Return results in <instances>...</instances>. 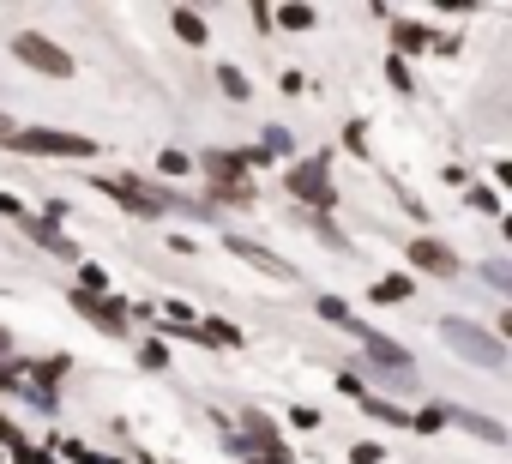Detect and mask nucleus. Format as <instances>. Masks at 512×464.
<instances>
[{
	"label": "nucleus",
	"instance_id": "obj_1",
	"mask_svg": "<svg viewBox=\"0 0 512 464\" xmlns=\"http://www.w3.org/2000/svg\"><path fill=\"white\" fill-rule=\"evenodd\" d=\"M440 338H446V350L452 356H464V362H476V368H500L506 362V344L494 338V332H482L476 320H440Z\"/></svg>",
	"mask_w": 512,
	"mask_h": 464
},
{
	"label": "nucleus",
	"instance_id": "obj_2",
	"mask_svg": "<svg viewBox=\"0 0 512 464\" xmlns=\"http://www.w3.org/2000/svg\"><path fill=\"white\" fill-rule=\"evenodd\" d=\"M7 151H25V157H67V163H85V157H97V139H79V133H55V127H19Z\"/></svg>",
	"mask_w": 512,
	"mask_h": 464
},
{
	"label": "nucleus",
	"instance_id": "obj_3",
	"mask_svg": "<svg viewBox=\"0 0 512 464\" xmlns=\"http://www.w3.org/2000/svg\"><path fill=\"white\" fill-rule=\"evenodd\" d=\"M205 175H211V199H229V205H253V187H247V163L235 151H205L199 157Z\"/></svg>",
	"mask_w": 512,
	"mask_h": 464
},
{
	"label": "nucleus",
	"instance_id": "obj_4",
	"mask_svg": "<svg viewBox=\"0 0 512 464\" xmlns=\"http://www.w3.org/2000/svg\"><path fill=\"white\" fill-rule=\"evenodd\" d=\"M290 193H296L308 211H332V199H338V187H332V163H326V157H302V163H290Z\"/></svg>",
	"mask_w": 512,
	"mask_h": 464
},
{
	"label": "nucleus",
	"instance_id": "obj_5",
	"mask_svg": "<svg viewBox=\"0 0 512 464\" xmlns=\"http://www.w3.org/2000/svg\"><path fill=\"white\" fill-rule=\"evenodd\" d=\"M91 187H103L115 205H127L133 217H163L169 211V187H151V181H139V175H121V181H91Z\"/></svg>",
	"mask_w": 512,
	"mask_h": 464
},
{
	"label": "nucleus",
	"instance_id": "obj_6",
	"mask_svg": "<svg viewBox=\"0 0 512 464\" xmlns=\"http://www.w3.org/2000/svg\"><path fill=\"white\" fill-rule=\"evenodd\" d=\"M13 55H19L31 73H49V79H67V73H73V55H67L61 43H49L43 31H19V37H13Z\"/></svg>",
	"mask_w": 512,
	"mask_h": 464
},
{
	"label": "nucleus",
	"instance_id": "obj_7",
	"mask_svg": "<svg viewBox=\"0 0 512 464\" xmlns=\"http://www.w3.org/2000/svg\"><path fill=\"white\" fill-rule=\"evenodd\" d=\"M344 332H350V338H356V344H362V350H368L380 368H386V374H410V350H404V344H392L386 332H374L368 320H350Z\"/></svg>",
	"mask_w": 512,
	"mask_h": 464
},
{
	"label": "nucleus",
	"instance_id": "obj_8",
	"mask_svg": "<svg viewBox=\"0 0 512 464\" xmlns=\"http://www.w3.org/2000/svg\"><path fill=\"white\" fill-rule=\"evenodd\" d=\"M410 266L428 272V278H458V272H464V260H458L446 242H434V236H416V242H410Z\"/></svg>",
	"mask_w": 512,
	"mask_h": 464
},
{
	"label": "nucleus",
	"instance_id": "obj_9",
	"mask_svg": "<svg viewBox=\"0 0 512 464\" xmlns=\"http://www.w3.org/2000/svg\"><path fill=\"white\" fill-rule=\"evenodd\" d=\"M223 248H229V254H241L253 272H266V278H278V284H296V266H290V260H278L272 248H253V242H241V236H223Z\"/></svg>",
	"mask_w": 512,
	"mask_h": 464
},
{
	"label": "nucleus",
	"instance_id": "obj_10",
	"mask_svg": "<svg viewBox=\"0 0 512 464\" xmlns=\"http://www.w3.org/2000/svg\"><path fill=\"white\" fill-rule=\"evenodd\" d=\"M73 308H79V314H91V320H97V332L127 338V320H133V314H127L121 302H109V296H79V290H73Z\"/></svg>",
	"mask_w": 512,
	"mask_h": 464
},
{
	"label": "nucleus",
	"instance_id": "obj_11",
	"mask_svg": "<svg viewBox=\"0 0 512 464\" xmlns=\"http://www.w3.org/2000/svg\"><path fill=\"white\" fill-rule=\"evenodd\" d=\"M25 236H31L43 254H55V260H79V248L61 236V223H49V217H31V211H25Z\"/></svg>",
	"mask_w": 512,
	"mask_h": 464
},
{
	"label": "nucleus",
	"instance_id": "obj_12",
	"mask_svg": "<svg viewBox=\"0 0 512 464\" xmlns=\"http://www.w3.org/2000/svg\"><path fill=\"white\" fill-rule=\"evenodd\" d=\"M446 422H458L464 434H476V440H488V446H506V428H500L494 416H482V410H446Z\"/></svg>",
	"mask_w": 512,
	"mask_h": 464
},
{
	"label": "nucleus",
	"instance_id": "obj_13",
	"mask_svg": "<svg viewBox=\"0 0 512 464\" xmlns=\"http://www.w3.org/2000/svg\"><path fill=\"white\" fill-rule=\"evenodd\" d=\"M290 151H296L290 127H266V145H260V151H247L241 163H272V157H290Z\"/></svg>",
	"mask_w": 512,
	"mask_h": 464
},
{
	"label": "nucleus",
	"instance_id": "obj_14",
	"mask_svg": "<svg viewBox=\"0 0 512 464\" xmlns=\"http://www.w3.org/2000/svg\"><path fill=\"white\" fill-rule=\"evenodd\" d=\"M187 338H199V344H211V350H235V344H241V332H235L229 320H205V326H193Z\"/></svg>",
	"mask_w": 512,
	"mask_h": 464
},
{
	"label": "nucleus",
	"instance_id": "obj_15",
	"mask_svg": "<svg viewBox=\"0 0 512 464\" xmlns=\"http://www.w3.org/2000/svg\"><path fill=\"white\" fill-rule=\"evenodd\" d=\"M169 31H175L187 49H199V43H205V19H199V13H187V7H175V13H169Z\"/></svg>",
	"mask_w": 512,
	"mask_h": 464
},
{
	"label": "nucleus",
	"instance_id": "obj_16",
	"mask_svg": "<svg viewBox=\"0 0 512 464\" xmlns=\"http://www.w3.org/2000/svg\"><path fill=\"white\" fill-rule=\"evenodd\" d=\"M428 43H434L428 25H392V49H398V55H422Z\"/></svg>",
	"mask_w": 512,
	"mask_h": 464
},
{
	"label": "nucleus",
	"instance_id": "obj_17",
	"mask_svg": "<svg viewBox=\"0 0 512 464\" xmlns=\"http://www.w3.org/2000/svg\"><path fill=\"white\" fill-rule=\"evenodd\" d=\"M368 296H374V302H410V296H416V284H410V278H380Z\"/></svg>",
	"mask_w": 512,
	"mask_h": 464
},
{
	"label": "nucleus",
	"instance_id": "obj_18",
	"mask_svg": "<svg viewBox=\"0 0 512 464\" xmlns=\"http://www.w3.org/2000/svg\"><path fill=\"white\" fill-rule=\"evenodd\" d=\"M272 25H284V31H314V7H278Z\"/></svg>",
	"mask_w": 512,
	"mask_h": 464
},
{
	"label": "nucleus",
	"instance_id": "obj_19",
	"mask_svg": "<svg viewBox=\"0 0 512 464\" xmlns=\"http://www.w3.org/2000/svg\"><path fill=\"white\" fill-rule=\"evenodd\" d=\"M217 85H223V97H229V103H247V97H253L241 67H223V73H217Z\"/></svg>",
	"mask_w": 512,
	"mask_h": 464
},
{
	"label": "nucleus",
	"instance_id": "obj_20",
	"mask_svg": "<svg viewBox=\"0 0 512 464\" xmlns=\"http://www.w3.org/2000/svg\"><path fill=\"white\" fill-rule=\"evenodd\" d=\"M79 296H109V272L103 266H79Z\"/></svg>",
	"mask_w": 512,
	"mask_h": 464
},
{
	"label": "nucleus",
	"instance_id": "obj_21",
	"mask_svg": "<svg viewBox=\"0 0 512 464\" xmlns=\"http://www.w3.org/2000/svg\"><path fill=\"white\" fill-rule=\"evenodd\" d=\"M482 278H488V290H500V296L512 290V266H506V260H488V266H482Z\"/></svg>",
	"mask_w": 512,
	"mask_h": 464
},
{
	"label": "nucleus",
	"instance_id": "obj_22",
	"mask_svg": "<svg viewBox=\"0 0 512 464\" xmlns=\"http://www.w3.org/2000/svg\"><path fill=\"white\" fill-rule=\"evenodd\" d=\"M320 320H338V326H350L356 314H350V308H344L338 296H320Z\"/></svg>",
	"mask_w": 512,
	"mask_h": 464
},
{
	"label": "nucleus",
	"instance_id": "obj_23",
	"mask_svg": "<svg viewBox=\"0 0 512 464\" xmlns=\"http://www.w3.org/2000/svg\"><path fill=\"white\" fill-rule=\"evenodd\" d=\"M139 368H169V350L163 344H139Z\"/></svg>",
	"mask_w": 512,
	"mask_h": 464
},
{
	"label": "nucleus",
	"instance_id": "obj_24",
	"mask_svg": "<svg viewBox=\"0 0 512 464\" xmlns=\"http://www.w3.org/2000/svg\"><path fill=\"white\" fill-rule=\"evenodd\" d=\"M440 422H446V410H416V416H410V428H416V434H434Z\"/></svg>",
	"mask_w": 512,
	"mask_h": 464
},
{
	"label": "nucleus",
	"instance_id": "obj_25",
	"mask_svg": "<svg viewBox=\"0 0 512 464\" xmlns=\"http://www.w3.org/2000/svg\"><path fill=\"white\" fill-rule=\"evenodd\" d=\"M19 380H25V362H0V386L19 392Z\"/></svg>",
	"mask_w": 512,
	"mask_h": 464
},
{
	"label": "nucleus",
	"instance_id": "obj_26",
	"mask_svg": "<svg viewBox=\"0 0 512 464\" xmlns=\"http://www.w3.org/2000/svg\"><path fill=\"white\" fill-rule=\"evenodd\" d=\"M386 79H392L398 91H416V79H410V67H404V61H392V67H386Z\"/></svg>",
	"mask_w": 512,
	"mask_h": 464
},
{
	"label": "nucleus",
	"instance_id": "obj_27",
	"mask_svg": "<svg viewBox=\"0 0 512 464\" xmlns=\"http://www.w3.org/2000/svg\"><path fill=\"white\" fill-rule=\"evenodd\" d=\"M470 205H476V211H500V199H494L488 187H470Z\"/></svg>",
	"mask_w": 512,
	"mask_h": 464
},
{
	"label": "nucleus",
	"instance_id": "obj_28",
	"mask_svg": "<svg viewBox=\"0 0 512 464\" xmlns=\"http://www.w3.org/2000/svg\"><path fill=\"white\" fill-rule=\"evenodd\" d=\"M290 422H296V428H320V410H308V404H296V410H290Z\"/></svg>",
	"mask_w": 512,
	"mask_h": 464
},
{
	"label": "nucleus",
	"instance_id": "obj_29",
	"mask_svg": "<svg viewBox=\"0 0 512 464\" xmlns=\"http://www.w3.org/2000/svg\"><path fill=\"white\" fill-rule=\"evenodd\" d=\"M0 446H13V452L25 446V440H19V428H13V416H0Z\"/></svg>",
	"mask_w": 512,
	"mask_h": 464
},
{
	"label": "nucleus",
	"instance_id": "obj_30",
	"mask_svg": "<svg viewBox=\"0 0 512 464\" xmlns=\"http://www.w3.org/2000/svg\"><path fill=\"white\" fill-rule=\"evenodd\" d=\"M344 139H350V151H368V127H362V121H350V133H344Z\"/></svg>",
	"mask_w": 512,
	"mask_h": 464
},
{
	"label": "nucleus",
	"instance_id": "obj_31",
	"mask_svg": "<svg viewBox=\"0 0 512 464\" xmlns=\"http://www.w3.org/2000/svg\"><path fill=\"white\" fill-rule=\"evenodd\" d=\"M350 458H356V464H380V446H374V440H362V446H356Z\"/></svg>",
	"mask_w": 512,
	"mask_h": 464
},
{
	"label": "nucleus",
	"instance_id": "obj_32",
	"mask_svg": "<svg viewBox=\"0 0 512 464\" xmlns=\"http://www.w3.org/2000/svg\"><path fill=\"white\" fill-rule=\"evenodd\" d=\"M13 464H55V458H49V452H31V446H19V452H13Z\"/></svg>",
	"mask_w": 512,
	"mask_h": 464
},
{
	"label": "nucleus",
	"instance_id": "obj_33",
	"mask_svg": "<svg viewBox=\"0 0 512 464\" xmlns=\"http://www.w3.org/2000/svg\"><path fill=\"white\" fill-rule=\"evenodd\" d=\"M0 211H13V217H25V205H19V199H13L7 187H0Z\"/></svg>",
	"mask_w": 512,
	"mask_h": 464
},
{
	"label": "nucleus",
	"instance_id": "obj_34",
	"mask_svg": "<svg viewBox=\"0 0 512 464\" xmlns=\"http://www.w3.org/2000/svg\"><path fill=\"white\" fill-rule=\"evenodd\" d=\"M247 464H290V458H284V446H278V452H266V458H247Z\"/></svg>",
	"mask_w": 512,
	"mask_h": 464
},
{
	"label": "nucleus",
	"instance_id": "obj_35",
	"mask_svg": "<svg viewBox=\"0 0 512 464\" xmlns=\"http://www.w3.org/2000/svg\"><path fill=\"white\" fill-rule=\"evenodd\" d=\"M13 133H19V127H13L7 115H0V145H13Z\"/></svg>",
	"mask_w": 512,
	"mask_h": 464
},
{
	"label": "nucleus",
	"instance_id": "obj_36",
	"mask_svg": "<svg viewBox=\"0 0 512 464\" xmlns=\"http://www.w3.org/2000/svg\"><path fill=\"white\" fill-rule=\"evenodd\" d=\"M7 350H13V332H7V326H0V356H7Z\"/></svg>",
	"mask_w": 512,
	"mask_h": 464
}]
</instances>
